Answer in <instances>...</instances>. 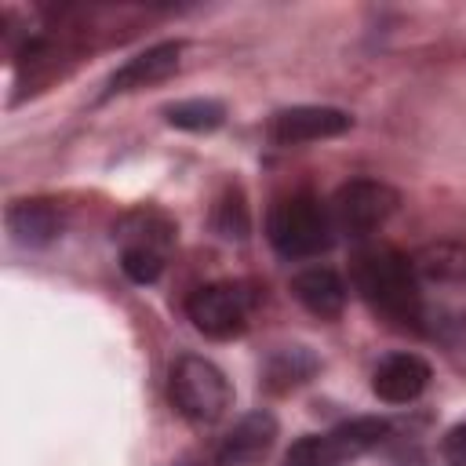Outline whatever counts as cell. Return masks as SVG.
<instances>
[{
  "label": "cell",
  "instance_id": "obj_1",
  "mask_svg": "<svg viewBox=\"0 0 466 466\" xmlns=\"http://www.w3.org/2000/svg\"><path fill=\"white\" fill-rule=\"evenodd\" d=\"M353 284L364 302L393 324H419L422 317V291L419 273L408 255L390 244H368L353 255Z\"/></svg>",
  "mask_w": 466,
  "mask_h": 466
},
{
  "label": "cell",
  "instance_id": "obj_2",
  "mask_svg": "<svg viewBox=\"0 0 466 466\" xmlns=\"http://www.w3.org/2000/svg\"><path fill=\"white\" fill-rule=\"evenodd\" d=\"M266 237L284 258H313L335 240L331 208H324L313 193L280 197L266 218Z\"/></svg>",
  "mask_w": 466,
  "mask_h": 466
},
{
  "label": "cell",
  "instance_id": "obj_3",
  "mask_svg": "<svg viewBox=\"0 0 466 466\" xmlns=\"http://www.w3.org/2000/svg\"><path fill=\"white\" fill-rule=\"evenodd\" d=\"M167 397H171V408L186 422L211 426V422H218L226 415V408L233 400V390H229V379L222 375V368H215L208 357L186 353L171 368Z\"/></svg>",
  "mask_w": 466,
  "mask_h": 466
},
{
  "label": "cell",
  "instance_id": "obj_4",
  "mask_svg": "<svg viewBox=\"0 0 466 466\" xmlns=\"http://www.w3.org/2000/svg\"><path fill=\"white\" fill-rule=\"evenodd\" d=\"M390 433L386 419H350L328 433H309V437H299L288 455H284V466H350L353 459L368 455L371 448L382 444V437Z\"/></svg>",
  "mask_w": 466,
  "mask_h": 466
},
{
  "label": "cell",
  "instance_id": "obj_5",
  "mask_svg": "<svg viewBox=\"0 0 466 466\" xmlns=\"http://www.w3.org/2000/svg\"><path fill=\"white\" fill-rule=\"evenodd\" d=\"M251 306L255 299L240 280H215L186 299L193 328L208 339H237L251 320Z\"/></svg>",
  "mask_w": 466,
  "mask_h": 466
},
{
  "label": "cell",
  "instance_id": "obj_6",
  "mask_svg": "<svg viewBox=\"0 0 466 466\" xmlns=\"http://www.w3.org/2000/svg\"><path fill=\"white\" fill-rule=\"evenodd\" d=\"M397 204H400V193L393 186L379 178H353L339 186V193L331 197V222L339 233L368 237L397 211Z\"/></svg>",
  "mask_w": 466,
  "mask_h": 466
},
{
  "label": "cell",
  "instance_id": "obj_7",
  "mask_svg": "<svg viewBox=\"0 0 466 466\" xmlns=\"http://www.w3.org/2000/svg\"><path fill=\"white\" fill-rule=\"evenodd\" d=\"M353 127V116L335 106H291L269 116V138L277 146H302L346 135Z\"/></svg>",
  "mask_w": 466,
  "mask_h": 466
},
{
  "label": "cell",
  "instance_id": "obj_8",
  "mask_svg": "<svg viewBox=\"0 0 466 466\" xmlns=\"http://www.w3.org/2000/svg\"><path fill=\"white\" fill-rule=\"evenodd\" d=\"M182 62V44L178 40H164V44H153L146 51H138L135 58H127L109 80H106V98L113 95H127V91H138V87H153L160 80H167Z\"/></svg>",
  "mask_w": 466,
  "mask_h": 466
},
{
  "label": "cell",
  "instance_id": "obj_9",
  "mask_svg": "<svg viewBox=\"0 0 466 466\" xmlns=\"http://www.w3.org/2000/svg\"><path fill=\"white\" fill-rule=\"evenodd\" d=\"M430 364L419 353H390L371 371V390L386 404H411L430 386Z\"/></svg>",
  "mask_w": 466,
  "mask_h": 466
},
{
  "label": "cell",
  "instance_id": "obj_10",
  "mask_svg": "<svg viewBox=\"0 0 466 466\" xmlns=\"http://www.w3.org/2000/svg\"><path fill=\"white\" fill-rule=\"evenodd\" d=\"M273 441H277V419H273L266 408L248 411V415L222 437V444H218V451H215V462H218V466H251V462H258V459L269 455Z\"/></svg>",
  "mask_w": 466,
  "mask_h": 466
},
{
  "label": "cell",
  "instance_id": "obj_11",
  "mask_svg": "<svg viewBox=\"0 0 466 466\" xmlns=\"http://www.w3.org/2000/svg\"><path fill=\"white\" fill-rule=\"evenodd\" d=\"M291 295L302 302V309H309L313 317L320 320H331L342 313L346 306V284L335 269L328 266H309V269H299L291 277Z\"/></svg>",
  "mask_w": 466,
  "mask_h": 466
},
{
  "label": "cell",
  "instance_id": "obj_12",
  "mask_svg": "<svg viewBox=\"0 0 466 466\" xmlns=\"http://www.w3.org/2000/svg\"><path fill=\"white\" fill-rule=\"evenodd\" d=\"M58 229H62V215L51 200L33 197V200H15L7 208V233L22 248H44L58 237Z\"/></svg>",
  "mask_w": 466,
  "mask_h": 466
},
{
  "label": "cell",
  "instance_id": "obj_13",
  "mask_svg": "<svg viewBox=\"0 0 466 466\" xmlns=\"http://www.w3.org/2000/svg\"><path fill=\"white\" fill-rule=\"evenodd\" d=\"M116 240H120V251H149V255L167 258L175 244V222L160 211L142 208V211H131L116 226Z\"/></svg>",
  "mask_w": 466,
  "mask_h": 466
},
{
  "label": "cell",
  "instance_id": "obj_14",
  "mask_svg": "<svg viewBox=\"0 0 466 466\" xmlns=\"http://www.w3.org/2000/svg\"><path fill=\"white\" fill-rule=\"evenodd\" d=\"M411 266L426 280L459 284V280H466V244L462 240H433L411 255Z\"/></svg>",
  "mask_w": 466,
  "mask_h": 466
},
{
  "label": "cell",
  "instance_id": "obj_15",
  "mask_svg": "<svg viewBox=\"0 0 466 466\" xmlns=\"http://www.w3.org/2000/svg\"><path fill=\"white\" fill-rule=\"evenodd\" d=\"M317 371V357L309 353V350H302V346H284V350H277L269 360H266V390H273V393H284V390H295V386H302L309 375Z\"/></svg>",
  "mask_w": 466,
  "mask_h": 466
},
{
  "label": "cell",
  "instance_id": "obj_16",
  "mask_svg": "<svg viewBox=\"0 0 466 466\" xmlns=\"http://www.w3.org/2000/svg\"><path fill=\"white\" fill-rule=\"evenodd\" d=\"M164 116L171 127H182V131H215L226 120V106L215 98H186L167 106Z\"/></svg>",
  "mask_w": 466,
  "mask_h": 466
},
{
  "label": "cell",
  "instance_id": "obj_17",
  "mask_svg": "<svg viewBox=\"0 0 466 466\" xmlns=\"http://www.w3.org/2000/svg\"><path fill=\"white\" fill-rule=\"evenodd\" d=\"M248 204H244V197H240V189L237 186H229L222 197H218V204H215V229L222 233V237H229V240H244L248 237Z\"/></svg>",
  "mask_w": 466,
  "mask_h": 466
},
{
  "label": "cell",
  "instance_id": "obj_18",
  "mask_svg": "<svg viewBox=\"0 0 466 466\" xmlns=\"http://www.w3.org/2000/svg\"><path fill=\"white\" fill-rule=\"evenodd\" d=\"M441 451H444L448 466H466V422H459V426H451V430L444 433Z\"/></svg>",
  "mask_w": 466,
  "mask_h": 466
}]
</instances>
